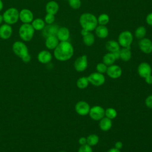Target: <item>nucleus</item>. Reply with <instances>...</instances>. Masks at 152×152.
<instances>
[{
	"instance_id": "f257e3e1",
	"label": "nucleus",
	"mask_w": 152,
	"mask_h": 152,
	"mask_svg": "<svg viewBox=\"0 0 152 152\" xmlns=\"http://www.w3.org/2000/svg\"><path fill=\"white\" fill-rule=\"evenodd\" d=\"M74 53L72 45L68 41L60 42L53 50V56L59 61L64 62L70 59Z\"/></svg>"
},
{
	"instance_id": "f03ea898",
	"label": "nucleus",
	"mask_w": 152,
	"mask_h": 152,
	"mask_svg": "<svg viewBox=\"0 0 152 152\" xmlns=\"http://www.w3.org/2000/svg\"><path fill=\"white\" fill-rule=\"evenodd\" d=\"M79 23L83 29L92 32L98 26L97 18L92 13L84 12L80 15Z\"/></svg>"
},
{
	"instance_id": "7ed1b4c3",
	"label": "nucleus",
	"mask_w": 152,
	"mask_h": 152,
	"mask_svg": "<svg viewBox=\"0 0 152 152\" xmlns=\"http://www.w3.org/2000/svg\"><path fill=\"white\" fill-rule=\"evenodd\" d=\"M34 31L31 23H23L19 28L18 34L24 42H29L33 38Z\"/></svg>"
},
{
	"instance_id": "20e7f679",
	"label": "nucleus",
	"mask_w": 152,
	"mask_h": 152,
	"mask_svg": "<svg viewBox=\"0 0 152 152\" xmlns=\"http://www.w3.org/2000/svg\"><path fill=\"white\" fill-rule=\"evenodd\" d=\"M2 16L5 23L11 26L19 20V11L16 8L11 7L5 11Z\"/></svg>"
},
{
	"instance_id": "39448f33",
	"label": "nucleus",
	"mask_w": 152,
	"mask_h": 152,
	"mask_svg": "<svg viewBox=\"0 0 152 152\" xmlns=\"http://www.w3.org/2000/svg\"><path fill=\"white\" fill-rule=\"evenodd\" d=\"M134 36L131 31L124 30L121 32L118 37V42L122 48H131L133 42Z\"/></svg>"
},
{
	"instance_id": "423d86ee",
	"label": "nucleus",
	"mask_w": 152,
	"mask_h": 152,
	"mask_svg": "<svg viewBox=\"0 0 152 152\" xmlns=\"http://www.w3.org/2000/svg\"><path fill=\"white\" fill-rule=\"evenodd\" d=\"M12 49L14 54L21 59L29 54L27 45L21 41L15 42L12 45Z\"/></svg>"
},
{
	"instance_id": "0eeeda50",
	"label": "nucleus",
	"mask_w": 152,
	"mask_h": 152,
	"mask_svg": "<svg viewBox=\"0 0 152 152\" xmlns=\"http://www.w3.org/2000/svg\"><path fill=\"white\" fill-rule=\"evenodd\" d=\"M87 78L89 83L94 86H101L105 83V77L103 74L98 72H94L90 74Z\"/></svg>"
},
{
	"instance_id": "6e6552de",
	"label": "nucleus",
	"mask_w": 152,
	"mask_h": 152,
	"mask_svg": "<svg viewBox=\"0 0 152 152\" xmlns=\"http://www.w3.org/2000/svg\"><path fill=\"white\" fill-rule=\"evenodd\" d=\"M88 66V58L86 55H83L77 58L74 63V67L77 72L84 71Z\"/></svg>"
},
{
	"instance_id": "1a4fd4ad",
	"label": "nucleus",
	"mask_w": 152,
	"mask_h": 152,
	"mask_svg": "<svg viewBox=\"0 0 152 152\" xmlns=\"http://www.w3.org/2000/svg\"><path fill=\"white\" fill-rule=\"evenodd\" d=\"M104 111L105 110L102 106L96 105L90 107L88 115L93 120L100 121L104 117Z\"/></svg>"
},
{
	"instance_id": "9d476101",
	"label": "nucleus",
	"mask_w": 152,
	"mask_h": 152,
	"mask_svg": "<svg viewBox=\"0 0 152 152\" xmlns=\"http://www.w3.org/2000/svg\"><path fill=\"white\" fill-rule=\"evenodd\" d=\"M138 47L140 50L145 54H150L152 52V41L147 37H144L138 42Z\"/></svg>"
},
{
	"instance_id": "9b49d317",
	"label": "nucleus",
	"mask_w": 152,
	"mask_h": 152,
	"mask_svg": "<svg viewBox=\"0 0 152 152\" xmlns=\"http://www.w3.org/2000/svg\"><path fill=\"white\" fill-rule=\"evenodd\" d=\"M90 109V104L86 101L78 102L75 106V112L81 116H86L89 113Z\"/></svg>"
},
{
	"instance_id": "f8f14e48",
	"label": "nucleus",
	"mask_w": 152,
	"mask_h": 152,
	"mask_svg": "<svg viewBox=\"0 0 152 152\" xmlns=\"http://www.w3.org/2000/svg\"><path fill=\"white\" fill-rule=\"evenodd\" d=\"M137 72L141 77L144 78L148 75L151 74L152 68L148 63L146 62H142L138 65L137 68Z\"/></svg>"
},
{
	"instance_id": "ddd939ff",
	"label": "nucleus",
	"mask_w": 152,
	"mask_h": 152,
	"mask_svg": "<svg viewBox=\"0 0 152 152\" xmlns=\"http://www.w3.org/2000/svg\"><path fill=\"white\" fill-rule=\"evenodd\" d=\"M106 73L110 78L113 79H116L119 78L122 75V70L119 65L113 64L107 66Z\"/></svg>"
},
{
	"instance_id": "4468645a",
	"label": "nucleus",
	"mask_w": 152,
	"mask_h": 152,
	"mask_svg": "<svg viewBox=\"0 0 152 152\" xmlns=\"http://www.w3.org/2000/svg\"><path fill=\"white\" fill-rule=\"evenodd\" d=\"M19 20L23 23H31L34 20L33 13L28 9H22L19 11Z\"/></svg>"
},
{
	"instance_id": "2eb2a0df",
	"label": "nucleus",
	"mask_w": 152,
	"mask_h": 152,
	"mask_svg": "<svg viewBox=\"0 0 152 152\" xmlns=\"http://www.w3.org/2000/svg\"><path fill=\"white\" fill-rule=\"evenodd\" d=\"M38 61L42 64H48L52 59V53L47 50H43L39 52L37 56Z\"/></svg>"
},
{
	"instance_id": "dca6fc26",
	"label": "nucleus",
	"mask_w": 152,
	"mask_h": 152,
	"mask_svg": "<svg viewBox=\"0 0 152 152\" xmlns=\"http://www.w3.org/2000/svg\"><path fill=\"white\" fill-rule=\"evenodd\" d=\"M12 34V28L11 25L3 24L0 26V38L3 40L10 39Z\"/></svg>"
},
{
	"instance_id": "f3484780",
	"label": "nucleus",
	"mask_w": 152,
	"mask_h": 152,
	"mask_svg": "<svg viewBox=\"0 0 152 152\" xmlns=\"http://www.w3.org/2000/svg\"><path fill=\"white\" fill-rule=\"evenodd\" d=\"M56 36L59 42L68 41V39L70 37L69 30L66 27H59Z\"/></svg>"
},
{
	"instance_id": "a211bd4d",
	"label": "nucleus",
	"mask_w": 152,
	"mask_h": 152,
	"mask_svg": "<svg viewBox=\"0 0 152 152\" xmlns=\"http://www.w3.org/2000/svg\"><path fill=\"white\" fill-rule=\"evenodd\" d=\"M59 40L56 36H49L46 37L45 45L46 48L49 50H54L59 43Z\"/></svg>"
},
{
	"instance_id": "6ab92c4d",
	"label": "nucleus",
	"mask_w": 152,
	"mask_h": 152,
	"mask_svg": "<svg viewBox=\"0 0 152 152\" xmlns=\"http://www.w3.org/2000/svg\"><path fill=\"white\" fill-rule=\"evenodd\" d=\"M59 6L58 3L55 1H49L45 6V10L46 13L55 15L57 14L59 11Z\"/></svg>"
},
{
	"instance_id": "aec40b11",
	"label": "nucleus",
	"mask_w": 152,
	"mask_h": 152,
	"mask_svg": "<svg viewBox=\"0 0 152 152\" xmlns=\"http://www.w3.org/2000/svg\"><path fill=\"white\" fill-rule=\"evenodd\" d=\"M94 31L95 32L96 36L99 39H106L109 33L108 28L106 27V26L98 25Z\"/></svg>"
},
{
	"instance_id": "412c9836",
	"label": "nucleus",
	"mask_w": 152,
	"mask_h": 152,
	"mask_svg": "<svg viewBox=\"0 0 152 152\" xmlns=\"http://www.w3.org/2000/svg\"><path fill=\"white\" fill-rule=\"evenodd\" d=\"M100 129L103 131H108L110 129L112 126V119L104 116L99 121Z\"/></svg>"
},
{
	"instance_id": "4be33fe9",
	"label": "nucleus",
	"mask_w": 152,
	"mask_h": 152,
	"mask_svg": "<svg viewBox=\"0 0 152 152\" xmlns=\"http://www.w3.org/2000/svg\"><path fill=\"white\" fill-rule=\"evenodd\" d=\"M59 28V27L55 24H49L47 26H45L43 31V34L46 37L49 36H56L57 31Z\"/></svg>"
},
{
	"instance_id": "5701e85b",
	"label": "nucleus",
	"mask_w": 152,
	"mask_h": 152,
	"mask_svg": "<svg viewBox=\"0 0 152 152\" xmlns=\"http://www.w3.org/2000/svg\"><path fill=\"white\" fill-rule=\"evenodd\" d=\"M120 45L118 43V41H116L115 40H108L106 44H105V48L109 52L114 53L116 51H118L120 50Z\"/></svg>"
},
{
	"instance_id": "b1692460",
	"label": "nucleus",
	"mask_w": 152,
	"mask_h": 152,
	"mask_svg": "<svg viewBox=\"0 0 152 152\" xmlns=\"http://www.w3.org/2000/svg\"><path fill=\"white\" fill-rule=\"evenodd\" d=\"M120 53V59L123 61L128 62L129 61L132 57V53L131 48H122L119 50Z\"/></svg>"
},
{
	"instance_id": "393cba45",
	"label": "nucleus",
	"mask_w": 152,
	"mask_h": 152,
	"mask_svg": "<svg viewBox=\"0 0 152 152\" xmlns=\"http://www.w3.org/2000/svg\"><path fill=\"white\" fill-rule=\"evenodd\" d=\"M31 24L33 26L34 30L36 31H42L46 26V23L44 20L40 18H37L34 19L31 23Z\"/></svg>"
},
{
	"instance_id": "a878e982",
	"label": "nucleus",
	"mask_w": 152,
	"mask_h": 152,
	"mask_svg": "<svg viewBox=\"0 0 152 152\" xmlns=\"http://www.w3.org/2000/svg\"><path fill=\"white\" fill-rule=\"evenodd\" d=\"M83 43L87 46H91L95 42L94 34L91 31H88L85 36H83Z\"/></svg>"
},
{
	"instance_id": "bb28decb",
	"label": "nucleus",
	"mask_w": 152,
	"mask_h": 152,
	"mask_svg": "<svg viewBox=\"0 0 152 152\" xmlns=\"http://www.w3.org/2000/svg\"><path fill=\"white\" fill-rule=\"evenodd\" d=\"M116 58L112 52H107L106 53L103 57V62L105 65L107 66L112 65L115 64L116 61Z\"/></svg>"
},
{
	"instance_id": "cd10ccee",
	"label": "nucleus",
	"mask_w": 152,
	"mask_h": 152,
	"mask_svg": "<svg viewBox=\"0 0 152 152\" xmlns=\"http://www.w3.org/2000/svg\"><path fill=\"white\" fill-rule=\"evenodd\" d=\"M146 33H147L146 28L143 26H140L138 27L135 30L134 36L137 39L140 40L145 37Z\"/></svg>"
},
{
	"instance_id": "c85d7f7f",
	"label": "nucleus",
	"mask_w": 152,
	"mask_h": 152,
	"mask_svg": "<svg viewBox=\"0 0 152 152\" xmlns=\"http://www.w3.org/2000/svg\"><path fill=\"white\" fill-rule=\"evenodd\" d=\"M89 81L87 77H80L76 83L77 87L80 89H84L88 87Z\"/></svg>"
},
{
	"instance_id": "c756f323",
	"label": "nucleus",
	"mask_w": 152,
	"mask_h": 152,
	"mask_svg": "<svg viewBox=\"0 0 152 152\" xmlns=\"http://www.w3.org/2000/svg\"><path fill=\"white\" fill-rule=\"evenodd\" d=\"M99 141V137L96 134H90L87 137V144L91 147L95 146L96 145H97Z\"/></svg>"
},
{
	"instance_id": "7c9ffc66",
	"label": "nucleus",
	"mask_w": 152,
	"mask_h": 152,
	"mask_svg": "<svg viewBox=\"0 0 152 152\" xmlns=\"http://www.w3.org/2000/svg\"><path fill=\"white\" fill-rule=\"evenodd\" d=\"M110 21V17L108 14L106 13H102L100 14L97 17L98 25L106 26Z\"/></svg>"
},
{
	"instance_id": "2f4dec72",
	"label": "nucleus",
	"mask_w": 152,
	"mask_h": 152,
	"mask_svg": "<svg viewBox=\"0 0 152 152\" xmlns=\"http://www.w3.org/2000/svg\"><path fill=\"white\" fill-rule=\"evenodd\" d=\"M104 116L110 119H113L117 116V112L112 107L107 108L104 111Z\"/></svg>"
},
{
	"instance_id": "473e14b6",
	"label": "nucleus",
	"mask_w": 152,
	"mask_h": 152,
	"mask_svg": "<svg viewBox=\"0 0 152 152\" xmlns=\"http://www.w3.org/2000/svg\"><path fill=\"white\" fill-rule=\"evenodd\" d=\"M69 7L74 10H78L81 6V0H68Z\"/></svg>"
},
{
	"instance_id": "72a5a7b5",
	"label": "nucleus",
	"mask_w": 152,
	"mask_h": 152,
	"mask_svg": "<svg viewBox=\"0 0 152 152\" xmlns=\"http://www.w3.org/2000/svg\"><path fill=\"white\" fill-rule=\"evenodd\" d=\"M96 69L97 72L101 73V74H104L106 72L107 69V66L105 65L103 62H100L97 64L96 66Z\"/></svg>"
},
{
	"instance_id": "f704fd0d",
	"label": "nucleus",
	"mask_w": 152,
	"mask_h": 152,
	"mask_svg": "<svg viewBox=\"0 0 152 152\" xmlns=\"http://www.w3.org/2000/svg\"><path fill=\"white\" fill-rule=\"evenodd\" d=\"M55 15L46 13V15L45 16V18H44V21L46 24H47L48 25L52 24L55 22Z\"/></svg>"
},
{
	"instance_id": "c9c22d12",
	"label": "nucleus",
	"mask_w": 152,
	"mask_h": 152,
	"mask_svg": "<svg viewBox=\"0 0 152 152\" xmlns=\"http://www.w3.org/2000/svg\"><path fill=\"white\" fill-rule=\"evenodd\" d=\"M78 152H93V149L91 146L86 144L81 145L78 150Z\"/></svg>"
},
{
	"instance_id": "e433bc0d",
	"label": "nucleus",
	"mask_w": 152,
	"mask_h": 152,
	"mask_svg": "<svg viewBox=\"0 0 152 152\" xmlns=\"http://www.w3.org/2000/svg\"><path fill=\"white\" fill-rule=\"evenodd\" d=\"M145 104L147 107L152 109V94L147 97L145 100Z\"/></svg>"
},
{
	"instance_id": "4c0bfd02",
	"label": "nucleus",
	"mask_w": 152,
	"mask_h": 152,
	"mask_svg": "<svg viewBox=\"0 0 152 152\" xmlns=\"http://www.w3.org/2000/svg\"><path fill=\"white\" fill-rule=\"evenodd\" d=\"M145 21L148 26L152 27V12L148 13L145 17Z\"/></svg>"
},
{
	"instance_id": "58836bf2",
	"label": "nucleus",
	"mask_w": 152,
	"mask_h": 152,
	"mask_svg": "<svg viewBox=\"0 0 152 152\" xmlns=\"http://www.w3.org/2000/svg\"><path fill=\"white\" fill-rule=\"evenodd\" d=\"M78 143H79L81 145L86 144H87V138L84 137H80V138H79V140H78Z\"/></svg>"
},
{
	"instance_id": "ea45409f",
	"label": "nucleus",
	"mask_w": 152,
	"mask_h": 152,
	"mask_svg": "<svg viewBox=\"0 0 152 152\" xmlns=\"http://www.w3.org/2000/svg\"><path fill=\"white\" fill-rule=\"evenodd\" d=\"M123 147V143L120 141H116L115 144V148L118 149V150H121L122 149Z\"/></svg>"
},
{
	"instance_id": "a19ab883",
	"label": "nucleus",
	"mask_w": 152,
	"mask_h": 152,
	"mask_svg": "<svg viewBox=\"0 0 152 152\" xmlns=\"http://www.w3.org/2000/svg\"><path fill=\"white\" fill-rule=\"evenodd\" d=\"M144 79H145V81L147 84H149V85L152 84V75L151 74L150 75H148L147 77L144 78Z\"/></svg>"
},
{
	"instance_id": "79ce46f5",
	"label": "nucleus",
	"mask_w": 152,
	"mask_h": 152,
	"mask_svg": "<svg viewBox=\"0 0 152 152\" xmlns=\"http://www.w3.org/2000/svg\"><path fill=\"white\" fill-rule=\"evenodd\" d=\"M31 56H30V54H28L27 56H26L24 58H23L21 59V60L23 61V62H24L25 63H28V62H29L31 61Z\"/></svg>"
},
{
	"instance_id": "37998d69",
	"label": "nucleus",
	"mask_w": 152,
	"mask_h": 152,
	"mask_svg": "<svg viewBox=\"0 0 152 152\" xmlns=\"http://www.w3.org/2000/svg\"><path fill=\"white\" fill-rule=\"evenodd\" d=\"M113 53V55H114V56H115V58H116V59L117 60V59H120V53H119V50H118V51H116V52H114V53Z\"/></svg>"
},
{
	"instance_id": "c03bdc74",
	"label": "nucleus",
	"mask_w": 152,
	"mask_h": 152,
	"mask_svg": "<svg viewBox=\"0 0 152 152\" xmlns=\"http://www.w3.org/2000/svg\"><path fill=\"white\" fill-rule=\"evenodd\" d=\"M107 152H121V151H120V150H118V149L113 147V148H110Z\"/></svg>"
},
{
	"instance_id": "a18cd8bd",
	"label": "nucleus",
	"mask_w": 152,
	"mask_h": 152,
	"mask_svg": "<svg viewBox=\"0 0 152 152\" xmlns=\"http://www.w3.org/2000/svg\"><path fill=\"white\" fill-rule=\"evenodd\" d=\"M88 32V31H87L86 30H84V29H83V28H82L81 30V34L82 37L84 36H85Z\"/></svg>"
},
{
	"instance_id": "49530a36",
	"label": "nucleus",
	"mask_w": 152,
	"mask_h": 152,
	"mask_svg": "<svg viewBox=\"0 0 152 152\" xmlns=\"http://www.w3.org/2000/svg\"><path fill=\"white\" fill-rule=\"evenodd\" d=\"M3 8H4V4H3L2 0H0V11L2 10Z\"/></svg>"
},
{
	"instance_id": "de8ad7c7",
	"label": "nucleus",
	"mask_w": 152,
	"mask_h": 152,
	"mask_svg": "<svg viewBox=\"0 0 152 152\" xmlns=\"http://www.w3.org/2000/svg\"><path fill=\"white\" fill-rule=\"evenodd\" d=\"M3 21H4L3 16H2V15H1V14H0V25L2 24V23Z\"/></svg>"
},
{
	"instance_id": "09e8293b",
	"label": "nucleus",
	"mask_w": 152,
	"mask_h": 152,
	"mask_svg": "<svg viewBox=\"0 0 152 152\" xmlns=\"http://www.w3.org/2000/svg\"><path fill=\"white\" fill-rule=\"evenodd\" d=\"M59 152H65V151H60Z\"/></svg>"
}]
</instances>
